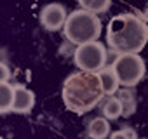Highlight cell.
I'll use <instances>...</instances> for the list:
<instances>
[{
    "instance_id": "obj_1",
    "label": "cell",
    "mask_w": 148,
    "mask_h": 139,
    "mask_svg": "<svg viewBox=\"0 0 148 139\" xmlns=\"http://www.w3.org/2000/svg\"><path fill=\"white\" fill-rule=\"evenodd\" d=\"M105 96L101 77L98 72H75L66 77L61 89V97L68 111L86 115L99 104Z\"/></svg>"
},
{
    "instance_id": "obj_2",
    "label": "cell",
    "mask_w": 148,
    "mask_h": 139,
    "mask_svg": "<svg viewBox=\"0 0 148 139\" xmlns=\"http://www.w3.org/2000/svg\"><path fill=\"white\" fill-rule=\"evenodd\" d=\"M148 42V25L136 14H117L106 26V44L117 54H138Z\"/></svg>"
},
{
    "instance_id": "obj_3",
    "label": "cell",
    "mask_w": 148,
    "mask_h": 139,
    "mask_svg": "<svg viewBox=\"0 0 148 139\" xmlns=\"http://www.w3.org/2000/svg\"><path fill=\"white\" fill-rule=\"evenodd\" d=\"M63 35L66 40H70L75 45L94 42L101 35V21L91 11L77 9L71 14H68L66 23L63 26Z\"/></svg>"
},
{
    "instance_id": "obj_4",
    "label": "cell",
    "mask_w": 148,
    "mask_h": 139,
    "mask_svg": "<svg viewBox=\"0 0 148 139\" xmlns=\"http://www.w3.org/2000/svg\"><path fill=\"white\" fill-rule=\"evenodd\" d=\"M120 85L136 87L145 77V61L138 54H119L112 63Z\"/></svg>"
},
{
    "instance_id": "obj_5",
    "label": "cell",
    "mask_w": 148,
    "mask_h": 139,
    "mask_svg": "<svg viewBox=\"0 0 148 139\" xmlns=\"http://www.w3.org/2000/svg\"><path fill=\"white\" fill-rule=\"evenodd\" d=\"M108 59L106 47L101 42H86L77 45L75 52H73V63L79 70H86V72H99L105 68Z\"/></svg>"
},
{
    "instance_id": "obj_6",
    "label": "cell",
    "mask_w": 148,
    "mask_h": 139,
    "mask_svg": "<svg viewBox=\"0 0 148 139\" xmlns=\"http://www.w3.org/2000/svg\"><path fill=\"white\" fill-rule=\"evenodd\" d=\"M66 18H68V14H66L64 5H61V4H58V2L47 4V5H44L42 11H40V23H42V26H44L45 30H49V31H58V30H61V28L64 26V23H66Z\"/></svg>"
},
{
    "instance_id": "obj_7",
    "label": "cell",
    "mask_w": 148,
    "mask_h": 139,
    "mask_svg": "<svg viewBox=\"0 0 148 139\" xmlns=\"http://www.w3.org/2000/svg\"><path fill=\"white\" fill-rule=\"evenodd\" d=\"M35 106V94L26 89L25 85H14V103H12V113L26 115Z\"/></svg>"
},
{
    "instance_id": "obj_8",
    "label": "cell",
    "mask_w": 148,
    "mask_h": 139,
    "mask_svg": "<svg viewBox=\"0 0 148 139\" xmlns=\"http://www.w3.org/2000/svg\"><path fill=\"white\" fill-rule=\"evenodd\" d=\"M110 134L112 130H110V122L106 117H96L87 125V136L92 139H105V137H110Z\"/></svg>"
},
{
    "instance_id": "obj_9",
    "label": "cell",
    "mask_w": 148,
    "mask_h": 139,
    "mask_svg": "<svg viewBox=\"0 0 148 139\" xmlns=\"http://www.w3.org/2000/svg\"><path fill=\"white\" fill-rule=\"evenodd\" d=\"M98 73H99V77H101V84H103L105 94H108V96L117 94L120 82H119V77H117V73H115L113 66H105V68L99 70Z\"/></svg>"
},
{
    "instance_id": "obj_10",
    "label": "cell",
    "mask_w": 148,
    "mask_h": 139,
    "mask_svg": "<svg viewBox=\"0 0 148 139\" xmlns=\"http://www.w3.org/2000/svg\"><path fill=\"white\" fill-rule=\"evenodd\" d=\"M117 97L120 99L122 108H124L122 117L127 118V117H131V115L136 113V96H134V92L131 91V87L119 89V91H117Z\"/></svg>"
},
{
    "instance_id": "obj_11",
    "label": "cell",
    "mask_w": 148,
    "mask_h": 139,
    "mask_svg": "<svg viewBox=\"0 0 148 139\" xmlns=\"http://www.w3.org/2000/svg\"><path fill=\"white\" fill-rule=\"evenodd\" d=\"M12 103H14V85L2 82L0 84V113L5 115L12 111Z\"/></svg>"
},
{
    "instance_id": "obj_12",
    "label": "cell",
    "mask_w": 148,
    "mask_h": 139,
    "mask_svg": "<svg viewBox=\"0 0 148 139\" xmlns=\"http://www.w3.org/2000/svg\"><path fill=\"white\" fill-rule=\"evenodd\" d=\"M79 5L94 14H103L112 7V0H77Z\"/></svg>"
},
{
    "instance_id": "obj_13",
    "label": "cell",
    "mask_w": 148,
    "mask_h": 139,
    "mask_svg": "<svg viewBox=\"0 0 148 139\" xmlns=\"http://www.w3.org/2000/svg\"><path fill=\"white\" fill-rule=\"evenodd\" d=\"M124 108H122V103L120 99L115 96V97H108L106 103L103 104V115L108 118V120H117L120 115H122Z\"/></svg>"
},
{
    "instance_id": "obj_14",
    "label": "cell",
    "mask_w": 148,
    "mask_h": 139,
    "mask_svg": "<svg viewBox=\"0 0 148 139\" xmlns=\"http://www.w3.org/2000/svg\"><path fill=\"white\" fill-rule=\"evenodd\" d=\"M136 132H134V129H131L129 125H125L124 129H120V130H115V132H112L110 134V137L112 139H136Z\"/></svg>"
},
{
    "instance_id": "obj_15",
    "label": "cell",
    "mask_w": 148,
    "mask_h": 139,
    "mask_svg": "<svg viewBox=\"0 0 148 139\" xmlns=\"http://www.w3.org/2000/svg\"><path fill=\"white\" fill-rule=\"evenodd\" d=\"M7 78H9V68H7V64L2 61V82H7Z\"/></svg>"
},
{
    "instance_id": "obj_16",
    "label": "cell",
    "mask_w": 148,
    "mask_h": 139,
    "mask_svg": "<svg viewBox=\"0 0 148 139\" xmlns=\"http://www.w3.org/2000/svg\"><path fill=\"white\" fill-rule=\"evenodd\" d=\"M143 19L146 21V25H148V7L145 9V14H143Z\"/></svg>"
}]
</instances>
